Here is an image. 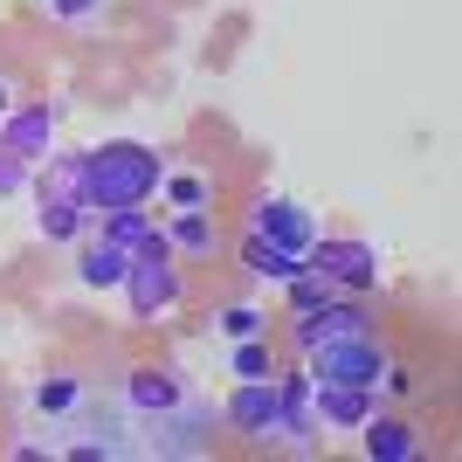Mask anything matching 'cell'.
Returning a JSON list of instances; mask_svg holds the SVG:
<instances>
[{"label": "cell", "instance_id": "24", "mask_svg": "<svg viewBox=\"0 0 462 462\" xmlns=\"http://www.w3.org/2000/svg\"><path fill=\"white\" fill-rule=\"evenodd\" d=\"M97 7H104V0H49V14H56V21H90Z\"/></svg>", "mask_w": 462, "mask_h": 462}, {"label": "cell", "instance_id": "10", "mask_svg": "<svg viewBox=\"0 0 462 462\" xmlns=\"http://www.w3.org/2000/svg\"><path fill=\"white\" fill-rule=\"evenodd\" d=\"M56 125H62L56 104H28V111H7V117H0V145H7L14 159H28V166H35V159H49V145H56Z\"/></svg>", "mask_w": 462, "mask_h": 462}, {"label": "cell", "instance_id": "16", "mask_svg": "<svg viewBox=\"0 0 462 462\" xmlns=\"http://www.w3.org/2000/svg\"><path fill=\"white\" fill-rule=\"evenodd\" d=\"M159 235H166V249H173V255H214V242H221V228H214V214H208V208L173 214Z\"/></svg>", "mask_w": 462, "mask_h": 462}, {"label": "cell", "instance_id": "3", "mask_svg": "<svg viewBox=\"0 0 462 462\" xmlns=\"http://www.w3.org/2000/svg\"><path fill=\"white\" fill-rule=\"evenodd\" d=\"M125 304H132V318H159V310H173L180 304V263L173 249H166V235H152L145 249H132V270H125Z\"/></svg>", "mask_w": 462, "mask_h": 462}, {"label": "cell", "instance_id": "11", "mask_svg": "<svg viewBox=\"0 0 462 462\" xmlns=\"http://www.w3.org/2000/svg\"><path fill=\"white\" fill-rule=\"evenodd\" d=\"M310 407H318V428H359L373 421V386H338V380H310Z\"/></svg>", "mask_w": 462, "mask_h": 462}, {"label": "cell", "instance_id": "25", "mask_svg": "<svg viewBox=\"0 0 462 462\" xmlns=\"http://www.w3.org/2000/svg\"><path fill=\"white\" fill-rule=\"evenodd\" d=\"M7 111H14V97H7V83H0V117H7Z\"/></svg>", "mask_w": 462, "mask_h": 462}, {"label": "cell", "instance_id": "1", "mask_svg": "<svg viewBox=\"0 0 462 462\" xmlns=\"http://www.w3.org/2000/svg\"><path fill=\"white\" fill-rule=\"evenodd\" d=\"M166 180V159L152 145H138V138H111V145H97L83 152V193H90L97 214H117V208H145Z\"/></svg>", "mask_w": 462, "mask_h": 462}, {"label": "cell", "instance_id": "23", "mask_svg": "<svg viewBox=\"0 0 462 462\" xmlns=\"http://www.w3.org/2000/svg\"><path fill=\"white\" fill-rule=\"evenodd\" d=\"M21 187H28V159H14L7 145H0V200H14Z\"/></svg>", "mask_w": 462, "mask_h": 462}, {"label": "cell", "instance_id": "5", "mask_svg": "<svg viewBox=\"0 0 462 462\" xmlns=\"http://www.w3.org/2000/svg\"><path fill=\"white\" fill-rule=\"evenodd\" d=\"M304 270H318L331 290H373L380 283V249L359 235H318L304 249Z\"/></svg>", "mask_w": 462, "mask_h": 462}, {"label": "cell", "instance_id": "13", "mask_svg": "<svg viewBox=\"0 0 462 462\" xmlns=\"http://www.w3.org/2000/svg\"><path fill=\"white\" fill-rule=\"evenodd\" d=\"M276 407H283V442H290V448H310V442H318V407H310V373H290V380H276Z\"/></svg>", "mask_w": 462, "mask_h": 462}, {"label": "cell", "instance_id": "18", "mask_svg": "<svg viewBox=\"0 0 462 462\" xmlns=\"http://www.w3.org/2000/svg\"><path fill=\"white\" fill-rule=\"evenodd\" d=\"M28 407H35V414H49V421H69V414L83 407V380H69V373H49V380H35Z\"/></svg>", "mask_w": 462, "mask_h": 462}, {"label": "cell", "instance_id": "12", "mask_svg": "<svg viewBox=\"0 0 462 462\" xmlns=\"http://www.w3.org/2000/svg\"><path fill=\"white\" fill-rule=\"evenodd\" d=\"M187 401V380H180L173 366H138L132 380H125V407H132V414H145V421H152V414H166V407H180Z\"/></svg>", "mask_w": 462, "mask_h": 462}, {"label": "cell", "instance_id": "15", "mask_svg": "<svg viewBox=\"0 0 462 462\" xmlns=\"http://www.w3.org/2000/svg\"><path fill=\"white\" fill-rule=\"evenodd\" d=\"M125 270H132V255L117 249V242H104V235H97V242H83L77 276H83L90 290H117V283H125Z\"/></svg>", "mask_w": 462, "mask_h": 462}, {"label": "cell", "instance_id": "14", "mask_svg": "<svg viewBox=\"0 0 462 462\" xmlns=\"http://www.w3.org/2000/svg\"><path fill=\"white\" fill-rule=\"evenodd\" d=\"M242 270L255 276V283H297V276H304V255L297 249H276V242H263V235H249V242H242Z\"/></svg>", "mask_w": 462, "mask_h": 462}, {"label": "cell", "instance_id": "6", "mask_svg": "<svg viewBox=\"0 0 462 462\" xmlns=\"http://www.w3.org/2000/svg\"><path fill=\"white\" fill-rule=\"evenodd\" d=\"M304 359H310V380H338V386H380V373H386V352H380L373 331L338 338V346H318Z\"/></svg>", "mask_w": 462, "mask_h": 462}, {"label": "cell", "instance_id": "2", "mask_svg": "<svg viewBox=\"0 0 462 462\" xmlns=\"http://www.w3.org/2000/svg\"><path fill=\"white\" fill-rule=\"evenodd\" d=\"M90 221H97V208H90V193H83V152L49 159V173H42V235L69 249V242L90 235Z\"/></svg>", "mask_w": 462, "mask_h": 462}, {"label": "cell", "instance_id": "19", "mask_svg": "<svg viewBox=\"0 0 462 462\" xmlns=\"http://www.w3.org/2000/svg\"><path fill=\"white\" fill-rule=\"evenodd\" d=\"M152 235H159V221H152L145 208H117V214H104V242H117L125 255H132V249H145Z\"/></svg>", "mask_w": 462, "mask_h": 462}, {"label": "cell", "instance_id": "4", "mask_svg": "<svg viewBox=\"0 0 462 462\" xmlns=\"http://www.w3.org/2000/svg\"><path fill=\"white\" fill-rule=\"evenodd\" d=\"M214 428H221V407L214 401H180V407H166V414H152V442H145V456H166V462H180V456H208L214 448Z\"/></svg>", "mask_w": 462, "mask_h": 462}, {"label": "cell", "instance_id": "8", "mask_svg": "<svg viewBox=\"0 0 462 462\" xmlns=\"http://www.w3.org/2000/svg\"><path fill=\"white\" fill-rule=\"evenodd\" d=\"M221 421H235L249 442H283V407H276V373L270 380H235V393L221 401Z\"/></svg>", "mask_w": 462, "mask_h": 462}, {"label": "cell", "instance_id": "20", "mask_svg": "<svg viewBox=\"0 0 462 462\" xmlns=\"http://www.w3.org/2000/svg\"><path fill=\"white\" fill-rule=\"evenodd\" d=\"M159 193H166V208H173V214H193V208H208V200H214V187L200 173H173V166H166Z\"/></svg>", "mask_w": 462, "mask_h": 462}, {"label": "cell", "instance_id": "7", "mask_svg": "<svg viewBox=\"0 0 462 462\" xmlns=\"http://www.w3.org/2000/svg\"><path fill=\"white\" fill-rule=\"evenodd\" d=\"M359 331H373V318L352 297H338L331 290L325 304H310L290 318V338H297V352H318V346H338V338H359Z\"/></svg>", "mask_w": 462, "mask_h": 462}, {"label": "cell", "instance_id": "22", "mask_svg": "<svg viewBox=\"0 0 462 462\" xmlns=\"http://www.w3.org/2000/svg\"><path fill=\"white\" fill-rule=\"evenodd\" d=\"M214 331H221V338L235 346V338H263V331H270V318H263L255 304H228L221 318H214Z\"/></svg>", "mask_w": 462, "mask_h": 462}, {"label": "cell", "instance_id": "21", "mask_svg": "<svg viewBox=\"0 0 462 462\" xmlns=\"http://www.w3.org/2000/svg\"><path fill=\"white\" fill-rule=\"evenodd\" d=\"M228 373L235 380H270V346H263V338H235V352H228Z\"/></svg>", "mask_w": 462, "mask_h": 462}, {"label": "cell", "instance_id": "17", "mask_svg": "<svg viewBox=\"0 0 462 462\" xmlns=\"http://www.w3.org/2000/svg\"><path fill=\"white\" fill-rule=\"evenodd\" d=\"M359 435H366V456L373 462H414V456H421V435H414L407 421H380V414H373Z\"/></svg>", "mask_w": 462, "mask_h": 462}, {"label": "cell", "instance_id": "9", "mask_svg": "<svg viewBox=\"0 0 462 462\" xmlns=\"http://www.w3.org/2000/svg\"><path fill=\"white\" fill-rule=\"evenodd\" d=\"M249 235H263V242H276V249H297L304 255L310 242H318V221H310L297 200H283V193H263L249 214Z\"/></svg>", "mask_w": 462, "mask_h": 462}]
</instances>
